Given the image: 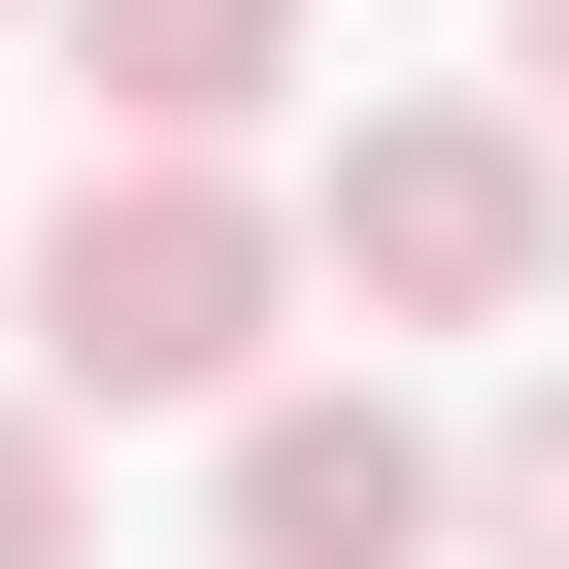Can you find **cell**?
<instances>
[{
	"label": "cell",
	"instance_id": "3957f363",
	"mask_svg": "<svg viewBox=\"0 0 569 569\" xmlns=\"http://www.w3.org/2000/svg\"><path fill=\"white\" fill-rule=\"evenodd\" d=\"M469 502H436V436L402 402H336V369H268L234 402V569H436Z\"/></svg>",
	"mask_w": 569,
	"mask_h": 569
},
{
	"label": "cell",
	"instance_id": "52a82bcc",
	"mask_svg": "<svg viewBox=\"0 0 569 569\" xmlns=\"http://www.w3.org/2000/svg\"><path fill=\"white\" fill-rule=\"evenodd\" d=\"M502 68H536V101H569V0H502Z\"/></svg>",
	"mask_w": 569,
	"mask_h": 569
},
{
	"label": "cell",
	"instance_id": "7a4b0ae2",
	"mask_svg": "<svg viewBox=\"0 0 569 569\" xmlns=\"http://www.w3.org/2000/svg\"><path fill=\"white\" fill-rule=\"evenodd\" d=\"M302 268H336L369 336H536V268H569L536 101H369V134L302 168Z\"/></svg>",
	"mask_w": 569,
	"mask_h": 569
},
{
	"label": "cell",
	"instance_id": "6da1fadb",
	"mask_svg": "<svg viewBox=\"0 0 569 569\" xmlns=\"http://www.w3.org/2000/svg\"><path fill=\"white\" fill-rule=\"evenodd\" d=\"M268 336H302V201H234V168H168V134H101L68 201H34V402L101 436V402H268Z\"/></svg>",
	"mask_w": 569,
	"mask_h": 569
},
{
	"label": "cell",
	"instance_id": "5b68a950",
	"mask_svg": "<svg viewBox=\"0 0 569 569\" xmlns=\"http://www.w3.org/2000/svg\"><path fill=\"white\" fill-rule=\"evenodd\" d=\"M436 502H469V536H502V569H569V369H536V402H502V436H469V469H436Z\"/></svg>",
	"mask_w": 569,
	"mask_h": 569
},
{
	"label": "cell",
	"instance_id": "277c9868",
	"mask_svg": "<svg viewBox=\"0 0 569 569\" xmlns=\"http://www.w3.org/2000/svg\"><path fill=\"white\" fill-rule=\"evenodd\" d=\"M34 34L101 68V134H168V168H234V134H268V68H302V0H34Z\"/></svg>",
	"mask_w": 569,
	"mask_h": 569
},
{
	"label": "cell",
	"instance_id": "8992f818",
	"mask_svg": "<svg viewBox=\"0 0 569 569\" xmlns=\"http://www.w3.org/2000/svg\"><path fill=\"white\" fill-rule=\"evenodd\" d=\"M68 536H101V502H68V402L0 369V569H68Z\"/></svg>",
	"mask_w": 569,
	"mask_h": 569
}]
</instances>
